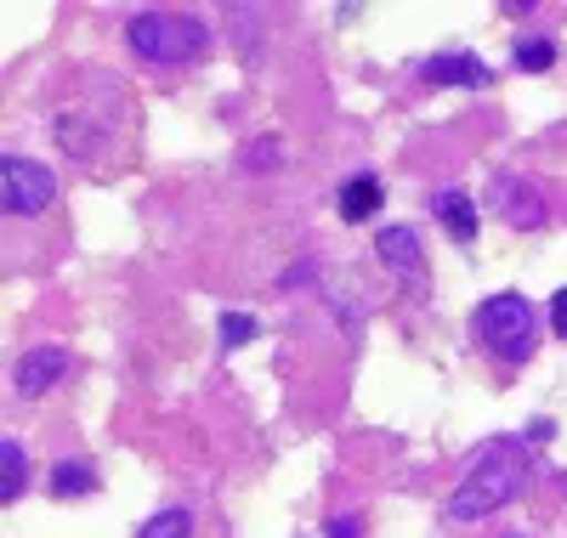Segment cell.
I'll list each match as a JSON object with an SVG mask.
<instances>
[{"label": "cell", "instance_id": "5", "mask_svg": "<svg viewBox=\"0 0 567 538\" xmlns=\"http://www.w3.org/2000/svg\"><path fill=\"white\" fill-rule=\"evenodd\" d=\"M494 205H499V216H505L516 232L545 227V193H539L534 182H523V176H494Z\"/></svg>", "mask_w": 567, "mask_h": 538}, {"label": "cell", "instance_id": "10", "mask_svg": "<svg viewBox=\"0 0 567 538\" xmlns=\"http://www.w3.org/2000/svg\"><path fill=\"white\" fill-rule=\"evenodd\" d=\"M432 210H437V221L449 227V238H454V244H477V205H471V193L443 187L437 199H432Z\"/></svg>", "mask_w": 567, "mask_h": 538}, {"label": "cell", "instance_id": "13", "mask_svg": "<svg viewBox=\"0 0 567 538\" xmlns=\"http://www.w3.org/2000/svg\"><path fill=\"white\" fill-rule=\"evenodd\" d=\"M511 58H516V69H523V74H545L556 63V40L550 34H523Z\"/></svg>", "mask_w": 567, "mask_h": 538}, {"label": "cell", "instance_id": "9", "mask_svg": "<svg viewBox=\"0 0 567 538\" xmlns=\"http://www.w3.org/2000/svg\"><path fill=\"white\" fill-rule=\"evenodd\" d=\"M381 199H386V187H381V176H369V170L347 176V182H341V193H336L341 221H369L374 210H381Z\"/></svg>", "mask_w": 567, "mask_h": 538}, {"label": "cell", "instance_id": "8", "mask_svg": "<svg viewBox=\"0 0 567 538\" xmlns=\"http://www.w3.org/2000/svg\"><path fill=\"white\" fill-rule=\"evenodd\" d=\"M420 74L432 80V85H471V91H483L494 80V69L477 52H437V58L420 63Z\"/></svg>", "mask_w": 567, "mask_h": 538}, {"label": "cell", "instance_id": "19", "mask_svg": "<svg viewBox=\"0 0 567 538\" xmlns=\"http://www.w3.org/2000/svg\"><path fill=\"white\" fill-rule=\"evenodd\" d=\"M505 538H516V532H505Z\"/></svg>", "mask_w": 567, "mask_h": 538}, {"label": "cell", "instance_id": "18", "mask_svg": "<svg viewBox=\"0 0 567 538\" xmlns=\"http://www.w3.org/2000/svg\"><path fill=\"white\" fill-rule=\"evenodd\" d=\"M323 538H363V516H336Z\"/></svg>", "mask_w": 567, "mask_h": 538}, {"label": "cell", "instance_id": "4", "mask_svg": "<svg viewBox=\"0 0 567 538\" xmlns=\"http://www.w3.org/2000/svg\"><path fill=\"white\" fill-rule=\"evenodd\" d=\"M52 199H58V176L40 159H23V154L0 159V205H7V216L34 221V216L52 210Z\"/></svg>", "mask_w": 567, "mask_h": 538}, {"label": "cell", "instance_id": "1", "mask_svg": "<svg viewBox=\"0 0 567 538\" xmlns=\"http://www.w3.org/2000/svg\"><path fill=\"white\" fill-rule=\"evenodd\" d=\"M528 482V454L516 436H499V443H488L477 459H471L465 482L454 487V499L443 505L449 521H483V516H499L516 494H523Z\"/></svg>", "mask_w": 567, "mask_h": 538}, {"label": "cell", "instance_id": "11", "mask_svg": "<svg viewBox=\"0 0 567 538\" xmlns=\"http://www.w3.org/2000/svg\"><path fill=\"white\" fill-rule=\"evenodd\" d=\"M29 487V459H23V443L18 436H0V499L18 505Z\"/></svg>", "mask_w": 567, "mask_h": 538}, {"label": "cell", "instance_id": "2", "mask_svg": "<svg viewBox=\"0 0 567 538\" xmlns=\"http://www.w3.org/2000/svg\"><path fill=\"white\" fill-rule=\"evenodd\" d=\"M125 40L136 58H148L159 69H176V63H199L205 45H210V29L187 12H136L125 23Z\"/></svg>", "mask_w": 567, "mask_h": 538}, {"label": "cell", "instance_id": "6", "mask_svg": "<svg viewBox=\"0 0 567 538\" xmlns=\"http://www.w3.org/2000/svg\"><path fill=\"white\" fill-rule=\"evenodd\" d=\"M69 374V352L63 346H29L12 369V385H18V397H45L58 380Z\"/></svg>", "mask_w": 567, "mask_h": 538}, {"label": "cell", "instance_id": "14", "mask_svg": "<svg viewBox=\"0 0 567 538\" xmlns=\"http://www.w3.org/2000/svg\"><path fill=\"white\" fill-rule=\"evenodd\" d=\"M187 532H194V510H182V505L159 510L148 527H136V538H187Z\"/></svg>", "mask_w": 567, "mask_h": 538}, {"label": "cell", "instance_id": "7", "mask_svg": "<svg viewBox=\"0 0 567 538\" xmlns=\"http://www.w3.org/2000/svg\"><path fill=\"white\" fill-rule=\"evenodd\" d=\"M374 256H381L398 278L425 283V256H420V232L414 227H381L374 232Z\"/></svg>", "mask_w": 567, "mask_h": 538}, {"label": "cell", "instance_id": "17", "mask_svg": "<svg viewBox=\"0 0 567 538\" xmlns=\"http://www.w3.org/2000/svg\"><path fill=\"white\" fill-rule=\"evenodd\" d=\"M550 334H556V340H567V283L550 296Z\"/></svg>", "mask_w": 567, "mask_h": 538}, {"label": "cell", "instance_id": "15", "mask_svg": "<svg viewBox=\"0 0 567 538\" xmlns=\"http://www.w3.org/2000/svg\"><path fill=\"white\" fill-rule=\"evenodd\" d=\"M261 334V323L250 312H221V346H250Z\"/></svg>", "mask_w": 567, "mask_h": 538}, {"label": "cell", "instance_id": "3", "mask_svg": "<svg viewBox=\"0 0 567 538\" xmlns=\"http://www.w3.org/2000/svg\"><path fill=\"white\" fill-rule=\"evenodd\" d=\"M534 334H539L534 307L523 296H511V289H505V296H488L477 307V340H483L494 358H505V363H528Z\"/></svg>", "mask_w": 567, "mask_h": 538}, {"label": "cell", "instance_id": "16", "mask_svg": "<svg viewBox=\"0 0 567 538\" xmlns=\"http://www.w3.org/2000/svg\"><path fill=\"white\" fill-rule=\"evenodd\" d=\"M245 165H250V170H272V165H278V142H272V136H256L250 148H245Z\"/></svg>", "mask_w": 567, "mask_h": 538}, {"label": "cell", "instance_id": "12", "mask_svg": "<svg viewBox=\"0 0 567 538\" xmlns=\"http://www.w3.org/2000/svg\"><path fill=\"white\" fill-rule=\"evenodd\" d=\"M52 494H58V499L97 494V470H91L85 459H58V465H52Z\"/></svg>", "mask_w": 567, "mask_h": 538}]
</instances>
